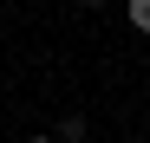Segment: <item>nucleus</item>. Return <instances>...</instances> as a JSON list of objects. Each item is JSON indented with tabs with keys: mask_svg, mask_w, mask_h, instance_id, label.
Segmentation results:
<instances>
[{
	"mask_svg": "<svg viewBox=\"0 0 150 143\" xmlns=\"http://www.w3.org/2000/svg\"><path fill=\"white\" fill-rule=\"evenodd\" d=\"M85 7H98V0H85Z\"/></svg>",
	"mask_w": 150,
	"mask_h": 143,
	"instance_id": "nucleus-4",
	"label": "nucleus"
},
{
	"mask_svg": "<svg viewBox=\"0 0 150 143\" xmlns=\"http://www.w3.org/2000/svg\"><path fill=\"white\" fill-rule=\"evenodd\" d=\"M124 20H131L137 33H150V0H131V7H124Z\"/></svg>",
	"mask_w": 150,
	"mask_h": 143,
	"instance_id": "nucleus-2",
	"label": "nucleus"
},
{
	"mask_svg": "<svg viewBox=\"0 0 150 143\" xmlns=\"http://www.w3.org/2000/svg\"><path fill=\"white\" fill-rule=\"evenodd\" d=\"M52 143H85V117H59V137Z\"/></svg>",
	"mask_w": 150,
	"mask_h": 143,
	"instance_id": "nucleus-1",
	"label": "nucleus"
},
{
	"mask_svg": "<svg viewBox=\"0 0 150 143\" xmlns=\"http://www.w3.org/2000/svg\"><path fill=\"white\" fill-rule=\"evenodd\" d=\"M26 143H52V137H26Z\"/></svg>",
	"mask_w": 150,
	"mask_h": 143,
	"instance_id": "nucleus-3",
	"label": "nucleus"
}]
</instances>
